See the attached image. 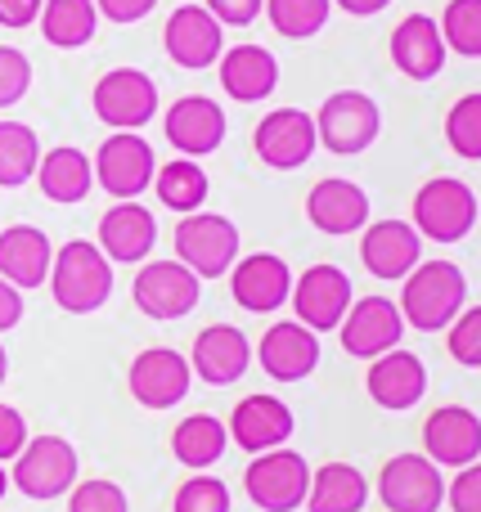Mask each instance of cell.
Instances as JSON below:
<instances>
[{"label":"cell","instance_id":"1","mask_svg":"<svg viewBox=\"0 0 481 512\" xmlns=\"http://www.w3.org/2000/svg\"><path fill=\"white\" fill-rule=\"evenodd\" d=\"M401 319L414 333H446L468 306V279L455 261H419L401 279Z\"/></svg>","mask_w":481,"mask_h":512},{"label":"cell","instance_id":"2","mask_svg":"<svg viewBox=\"0 0 481 512\" xmlns=\"http://www.w3.org/2000/svg\"><path fill=\"white\" fill-rule=\"evenodd\" d=\"M45 283H50L59 310H68V315H95L113 297V261L99 252V243L72 239L63 248H54V265Z\"/></svg>","mask_w":481,"mask_h":512},{"label":"cell","instance_id":"3","mask_svg":"<svg viewBox=\"0 0 481 512\" xmlns=\"http://www.w3.org/2000/svg\"><path fill=\"white\" fill-rule=\"evenodd\" d=\"M77 472H81V459H77V445L68 436H27V445L18 450L14 468H9V486L18 495L36 499V504H50V499H63L72 486H77Z\"/></svg>","mask_w":481,"mask_h":512},{"label":"cell","instance_id":"4","mask_svg":"<svg viewBox=\"0 0 481 512\" xmlns=\"http://www.w3.org/2000/svg\"><path fill=\"white\" fill-rule=\"evenodd\" d=\"M131 301L140 315L158 319V324H176V319L198 310L203 279L180 261H140V270L131 279Z\"/></svg>","mask_w":481,"mask_h":512},{"label":"cell","instance_id":"5","mask_svg":"<svg viewBox=\"0 0 481 512\" xmlns=\"http://www.w3.org/2000/svg\"><path fill=\"white\" fill-rule=\"evenodd\" d=\"M306 490H311V463L288 445L252 454V463L243 468V495L261 512H297L306 504Z\"/></svg>","mask_w":481,"mask_h":512},{"label":"cell","instance_id":"6","mask_svg":"<svg viewBox=\"0 0 481 512\" xmlns=\"http://www.w3.org/2000/svg\"><path fill=\"white\" fill-rule=\"evenodd\" d=\"M171 243H176V261L189 265L203 283L230 274V265L239 261V225H234L230 216H221V212L180 216Z\"/></svg>","mask_w":481,"mask_h":512},{"label":"cell","instance_id":"7","mask_svg":"<svg viewBox=\"0 0 481 512\" xmlns=\"http://www.w3.org/2000/svg\"><path fill=\"white\" fill-rule=\"evenodd\" d=\"M315 135L329 153L338 158H356L383 135V108L365 95V90H333L315 113Z\"/></svg>","mask_w":481,"mask_h":512},{"label":"cell","instance_id":"8","mask_svg":"<svg viewBox=\"0 0 481 512\" xmlns=\"http://www.w3.org/2000/svg\"><path fill=\"white\" fill-rule=\"evenodd\" d=\"M414 230L432 243H464L477 225V194L473 185L455 176H432L414 194Z\"/></svg>","mask_w":481,"mask_h":512},{"label":"cell","instance_id":"9","mask_svg":"<svg viewBox=\"0 0 481 512\" xmlns=\"http://www.w3.org/2000/svg\"><path fill=\"white\" fill-rule=\"evenodd\" d=\"M288 301L297 310V324H306L311 333H338L342 315L356 301V288H351V274L342 265H306L293 279Z\"/></svg>","mask_w":481,"mask_h":512},{"label":"cell","instance_id":"10","mask_svg":"<svg viewBox=\"0 0 481 512\" xmlns=\"http://www.w3.org/2000/svg\"><path fill=\"white\" fill-rule=\"evenodd\" d=\"M158 176V158H153V144L140 131H113L95 153V185L104 194H113L117 203L126 198H140L144 189Z\"/></svg>","mask_w":481,"mask_h":512},{"label":"cell","instance_id":"11","mask_svg":"<svg viewBox=\"0 0 481 512\" xmlns=\"http://www.w3.org/2000/svg\"><path fill=\"white\" fill-rule=\"evenodd\" d=\"M378 499L387 512H441L446 508V477L428 454H396L378 472Z\"/></svg>","mask_w":481,"mask_h":512},{"label":"cell","instance_id":"12","mask_svg":"<svg viewBox=\"0 0 481 512\" xmlns=\"http://www.w3.org/2000/svg\"><path fill=\"white\" fill-rule=\"evenodd\" d=\"M126 387L131 400L144 409H176L185 405L189 387H194V369H189V355H180L176 346H149L131 360L126 369Z\"/></svg>","mask_w":481,"mask_h":512},{"label":"cell","instance_id":"13","mask_svg":"<svg viewBox=\"0 0 481 512\" xmlns=\"http://www.w3.org/2000/svg\"><path fill=\"white\" fill-rule=\"evenodd\" d=\"M95 117L113 131H140L158 117V86L140 68H113L95 81Z\"/></svg>","mask_w":481,"mask_h":512},{"label":"cell","instance_id":"14","mask_svg":"<svg viewBox=\"0 0 481 512\" xmlns=\"http://www.w3.org/2000/svg\"><path fill=\"white\" fill-rule=\"evenodd\" d=\"M252 149L270 171H297L315 158L320 135H315V117L302 108H275L257 122L252 131Z\"/></svg>","mask_w":481,"mask_h":512},{"label":"cell","instance_id":"15","mask_svg":"<svg viewBox=\"0 0 481 512\" xmlns=\"http://www.w3.org/2000/svg\"><path fill=\"white\" fill-rule=\"evenodd\" d=\"M338 333H342V351L351 360H378V355L396 351L405 337L401 306L387 297H356L351 310L342 315Z\"/></svg>","mask_w":481,"mask_h":512},{"label":"cell","instance_id":"16","mask_svg":"<svg viewBox=\"0 0 481 512\" xmlns=\"http://www.w3.org/2000/svg\"><path fill=\"white\" fill-rule=\"evenodd\" d=\"M225 432H230V441L239 445V450L266 454V450H279V445L293 441L297 418L279 396H270V391H252V396H243L239 405L230 409Z\"/></svg>","mask_w":481,"mask_h":512},{"label":"cell","instance_id":"17","mask_svg":"<svg viewBox=\"0 0 481 512\" xmlns=\"http://www.w3.org/2000/svg\"><path fill=\"white\" fill-rule=\"evenodd\" d=\"M252 360L261 364V373L270 382H306L320 369V333H311L297 319H279L261 333Z\"/></svg>","mask_w":481,"mask_h":512},{"label":"cell","instance_id":"18","mask_svg":"<svg viewBox=\"0 0 481 512\" xmlns=\"http://www.w3.org/2000/svg\"><path fill=\"white\" fill-rule=\"evenodd\" d=\"M162 131H167V144L180 153V158H207L225 144V108L207 95H180L176 104L162 117Z\"/></svg>","mask_w":481,"mask_h":512},{"label":"cell","instance_id":"19","mask_svg":"<svg viewBox=\"0 0 481 512\" xmlns=\"http://www.w3.org/2000/svg\"><path fill=\"white\" fill-rule=\"evenodd\" d=\"M288 292H293V270L284 256L252 252L230 265V297L248 315H275L279 306H288Z\"/></svg>","mask_w":481,"mask_h":512},{"label":"cell","instance_id":"20","mask_svg":"<svg viewBox=\"0 0 481 512\" xmlns=\"http://www.w3.org/2000/svg\"><path fill=\"white\" fill-rule=\"evenodd\" d=\"M423 454L437 468H468L481 459V418L468 405H441L423 418Z\"/></svg>","mask_w":481,"mask_h":512},{"label":"cell","instance_id":"21","mask_svg":"<svg viewBox=\"0 0 481 512\" xmlns=\"http://www.w3.org/2000/svg\"><path fill=\"white\" fill-rule=\"evenodd\" d=\"M162 45H167V59L176 63V68L203 72L221 59L225 32H221V23L207 14V5H180L176 14L167 18V27H162Z\"/></svg>","mask_w":481,"mask_h":512},{"label":"cell","instance_id":"22","mask_svg":"<svg viewBox=\"0 0 481 512\" xmlns=\"http://www.w3.org/2000/svg\"><path fill=\"white\" fill-rule=\"evenodd\" d=\"M365 391L378 409H387V414H405V409H414L423 396H428V364H423L414 351L396 346V351L369 360Z\"/></svg>","mask_w":481,"mask_h":512},{"label":"cell","instance_id":"23","mask_svg":"<svg viewBox=\"0 0 481 512\" xmlns=\"http://www.w3.org/2000/svg\"><path fill=\"white\" fill-rule=\"evenodd\" d=\"M189 369L198 382L207 387H234L243 373L252 369V342L243 328L234 324H207L194 337V351H189Z\"/></svg>","mask_w":481,"mask_h":512},{"label":"cell","instance_id":"24","mask_svg":"<svg viewBox=\"0 0 481 512\" xmlns=\"http://www.w3.org/2000/svg\"><path fill=\"white\" fill-rule=\"evenodd\" d=\"M99 252L113 265H140L149 261V252L158 248V216L144 203L126 198V203H113L104 216H99Z\"/></svg>","mask_w":481,"mask_h":512},{"label":"cell","instance_id":"25","mask_svg":"<svg viewBox=\"0 0 481 512\" xmlns=\"http://www.w3.org/2000/svg\"><path fill=\"white\" fill-rule=\"evenodd\" d=\"M360 261L374 279L401 283L423 261V234L410 221H374L360 230Z\"/></svg>","mask_w":481,"mask_h":512},{"label":"cell","instance_id":"26","mask_svg":"<svg viewBox=\"0 0 481 512\" xmlns=\"http://www.w3.org/2000/svg\"><path fill=\"white\" fill-rule=\"evenodd\" d=\"M306 221L320 234H333V239L356 234L369 225V194L356 180H342V176L315 180V189L306 194Z\"/></svg>","mask_w":481,"mask_h":512},{"label":"cell","instance_id":"27","mask_svg":"<svg viewBox=\"0 0 481 512\" xmlns=\"http://www.w3.org/2000/svg\"><path fill=\"white\" fill-rule=\"evenodd\" d=\"M216 63H221V90L234 104H261L275 95L279 59L266 45H234V50H221Z\"/></svg>","mask_w":481,"mask_h":512},{"label":"cell","instance_id":"28","mask_svg":"<svg viewBox=\"0 0 481 512\" xmlns=\"http://www.w3.org/2000/svg\"><path fill=\"white\" fill-rule=\"evenodd\" d=\"M54 243L36 225H9L0 230V279H9L18 292H32L50 279Z\"/></svg>","mask_w":481,"mask_h":512},{"label":"cell","instance_id":"29","mask_svg":"<svg viewBox=\"0 0 481 512\" xmlns=\"http://www.w3.org/2000/svg\"><path fill=\"white\" fill-rule=\"evenodd\" d=\"M392 63L405 72L410 81H432L446 63V41H441L437 18L428 14H410L396 23L392 32Z\"/></svg>","mask_w":481,"mask_h":512},{"label":"cell","instance_id":"30","mask_svg":"<svg viewBox=\"0 0 481 512\" xmlns=\"http://www.w3.org/2000/svg\"><path fill=\"white\" fill-rule=\"evenodd\" d=\"M32 180L41 185V194L50 198V203L72 207V203H81V198L95 189V162H90L81 149H72V144H59V149L41 153Z\"/></svg>","mask_w":481,"mask_h":512},{"label":"cell","instance_id":"31","mask_svg":"<svg viewBox=\"0 0 481 512\" xmlns=\"http://www.w3.org/2000/svg\"><path fill=\"white\" fill-rule=\"evenodd\" d=\"M369 504V477L356 463H324L311 468V490H306V512H365Z\"/></svg>","mask_w":481,"mask_h":512},{"label":"cell","instance_id":"32","mask_svg":"<svg viewBox=\"0 0 481 512\" xmlns=\"http://www.w3.org/2000/svg\"><path fill=\"white\" fill-rule=\"evenodd\" d=\"M225 450H230V432H225V423L216 414H189V418H180L176 432H171V454H176V463L189 472L216 468V463L225 459Z\"/></svg>","mask_w":481,"mask_h":512},{"label":"cell","instance_id":"33","mask_svg":"<svg viewBox=\"0 0 481 512\" xmlns=\"http://www.w3.org/2000/svg\"><path fill=\"white\" fill-rule=\"evenodd\" d=\"M99 9L95 0H45L41 5V36L54 50H81L95 41Z\"/></svg>","mask_w":481,"mask_h":512},{"label":"cell","instance_id":"34","mask_svg":"<svg viewBox=\"0 0 481 512\" xmlns=\"http://www.w3.org/2000/svg\"><path fill=\"white\" fill-rule=\"evenodd\" d=\"M153 194H158L162 207L189 216V212H203L207 194H212V180H207V171L198 167V158H176V162H162L158 167Z\"/></svg>","mask_w":481,"mask_h":512},{"label":"cell","instance_id":"35","mask_svg":"<svg viewBox=\"0 0 481 512\" xmlns=\"http://www.w3.org/2000/svg\"><path fill=\"white\" fill-rule=\"evenodd\" d=\"M41 140L27 122H0V189H23L36 176Z\"/></svg>","mask_w":481,"mask_h":512},{"label":"cell","instance_id":"36","mask_svg":"<svg viewBox=\"0 0 481 512\" xmlns=\"http://www.w3.org/2000/svg\"><path fill=\"white\" fill-rule=\"evenodd\" d=\"M266 14L279 36L306 41V36L324 32V23L333 14V0H266Z\"/></svg>","mask_w":481,"mask_h":512},{"label":"cell","instance_id":"37","mask_svg":"<svg viewBox=\"0 0 481 512\" xmlns=\"http://www.w3.org/2000/svg\"><path fill=\"white\" fill-rule=\"evenodd\" d=\"M441 41L450 54L481 59V0H450L441 14Z\"/></svg>","mask_w":481,"mask_h":512},{"label":"cell","instance_id":"38","mask_svg":"<svg viewBox=\"0 0 481 512\" xmlns=\"http://www.w3.org/2000/svg\"><path fill=\"white\" fill-rule=\"evenodd\" d=\"M446 144L464 162H481V90L464 95L446 113Z\"/></svg>","mask_w":481,"mask_h":512},{"label":"cell","instance_id":"39","mask_svg":"<svg viewBox=\"0 0 481 512\" xmlns=\"http://www.w3.org/2000/svg\"><path fill=\"white\" fill-rule=\"evenodd\" d=\"M230 486L212 472H194L189 481H180L176 499H171V512H230Z\"/></svg>","mask_w":481,"mask_h":512},{"label":"cell","instance_id":"40","mask_svg":"<svg viewBox=\"0 0 481 512\" xmlns=\"http://www.w3.org/2000/svg\"><path fill=\"white\" fill-rule=\"evenodd\" d=\"M68 512H131V499H126V490L117 481L90 477L68 490Z\"/></svg>","mask_w":481,"mask_h":512},{"label":"cell","instance_id":"41","mask_svg":"<svg viewBox=\"0 0 481 512\" xmlns=\"http://www.w3.org/2000/svg\"><path fill=\"white\" fill-rule=\"evenodd\" d=\"M446 351L464 369H481V306H464L446 328Z\"/></svg>","mask_w":481,"mask_h":512},{"label":"cell","instance_id":"42","mask_svg":"<svg viewBox=\"0 0 481 512\" xmlns=\"http://www.w3.org/2000/svg\"><path fill=\"white\" fill-rule=\"evenodd\" d=\"M32 90V59L14 45H0V108H14Z\"/></svg>","mask_w":481,"mask_h":512},{"label":"cell","instance_id":"43","mask_svg":"<svg viewBox=\"0 0 481 512\" xmlns=\"http://www.w3.org/2000/svg\"><path fill=\"white\" fill-rule=\"evenodd\" d=\"M450 512H481V459L455 472V481L446 486Z\"/></svg>","mask_w":481,"mask_h":512},{"label":"cell","instance_id":"44","mask_svg":"<svg viewBox=\"0 0 481 512\" xmlns=\"http://www.w3.org/2000/svg\"><path fill=\"white\" fill-rule=\"evenodd\" d=\"M27 418L14 405H0V463H14L18 450L27 445Z\"/></svg>","mask_w":481,"mask_h":512},{"label":"cell","instance_id":"45","mask_svg":"<svg viewBox=\"0 0 481 512\" xmlns=\"http://www.w3.org/2000/svg\"><path fill=\"white\" fill-rule=\"evenodd\" d=\"M207 14L221 27H248L257 14H266V0H207Z\"/></svg>","mask_w":481,"mask_h":512},{"label":"cell","instance_id":"46","mask_svg":"<svg viewBox=\"0 0 481 512\" xmlns=\"http://www.w3.org/2000/svg\"><path fill=\"white\" fill-rule=\"evenodd\" d=\"M95 9L108 18V23H140L158 9V0H95Z\"/></svg>","mask_w":481,"mask_h":512},{"label":"cell","instance_id":"47","mask_svg":"<svg viewBox=\"0 0 481 512\" xmlns=\"http://www.w3.org/2000/svg\"><path fill=\"white\" fill-rule=\"evenodd\" d=\"M23 315H27L23 292H18L9 279H0V333H14V328L23 324Z\"/></svg>","mask_w":481,"mask_h":512},{"label":"cell","instance_id":"48","mask_svg":"<svg viewBox=\"0 0 481 512\" xmlns=\"http://www.w3.org/2000/svg\"><path fill=\"white\" fill-rule=\"evenodd\" d=\"M45 0H0V27H32Z\"/></svg>","mask_w":481,"mask_h":512},{"label":"cell","instance_id":"49","mask_svg":"<svg viewBox=\"0 0 481 512\" xmlns=\"http://www.w3.org/2000/svg\"><path fill=\"white\" fill-rule=\"evenodd\" d=\"M333 5H342V14H351V18H374V14H383L392 0H333Z\"/></svg>","mask_w":481,"mask_h":512},{"label":"cell","instance_id":"50","mask_svg":"<svg viewBox=\"0 0 481 512\" xmlns=\"http://www.w3.org/2000/svg\"><path fill=\"white\" fill-rule=\"evenodd\" d=\"M5 378H9V351H5V342H0V387H5Z\"/></svg>","mask_w":481,"mask_h":512},{"label":"cell","instance_id":"51","mask_svg":"<svg viewBox=\"0 0 481 512\" xmlns=\"http://www.w3.org/2000/svg\"><path fill=\"white\" fill-rule=\"evenodd\" d=\"M9 490H14V486H9V472H5V463H0V499H5Z\"/></svg>","mask_w":481,"mask_h":512}]
</instances>
